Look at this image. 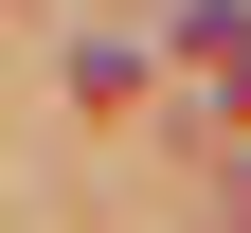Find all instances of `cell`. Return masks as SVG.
Returning a JSON list of instances; mask_svg holds the SVG:
<instances>
[{"label": "cell", "mask_w": 251, "mask_h": 233, "mask_svg": "<svg viewBox=\"0 0 251 233\" xmlns=\"http://www.w3.org/2000/svg\"><path fill=\"white\" fill-rule=\"evenodd\" d=\"M233 108H251V90H233Z\"/></svg>", "instance_id": "1"}]
</instances>
